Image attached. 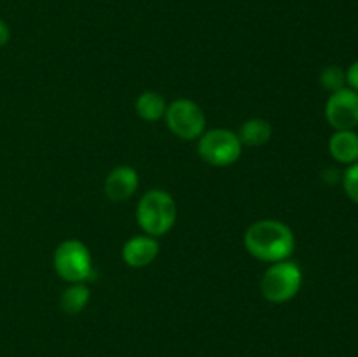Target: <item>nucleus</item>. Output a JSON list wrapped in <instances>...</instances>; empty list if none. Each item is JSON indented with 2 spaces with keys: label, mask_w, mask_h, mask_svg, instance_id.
<instances>
[{
  "label": "nucleus",
  "mask_w": 358,
  "mask_h": 357,
  "mask_svg": "<svg viewBox=\"0 0 358 357\" xmlns=\"http://www.w3.org/2000/svg\"><path fill=\"white\" fill-rule=\"evenodd\" d=\"M243 150L238 133L227 128L206 130L198 139V154L206 164L226 168L236 163Z\"/></svg>",
  "instance_id": "39448f33"
},
{
  "label": "nucleus",
  "mask_w": 358,
  "mask_h": 357,
  "mask_svg": "<svg viewBox=\"0 0 358 357\" xmlns=\"http://www.w3.org/2000/svg\"><path fill=\"white\" fill-rule=\"evenodd\" d=\"M346 86L358 93V59L346 70Z\"/></svg>",
  "instance_id": "dca6fc26"
},
{
  "label": "nucleus",
  "mask_w": 358,
  "mask_h": 357,
  "mask_svg": "<svg viewBox=\"0 0 358 357\" xmlns=\"http://www.w3.org/2000/svg\"><path fill=\"white\" fill-rule=\"evenodd\" d=\"M177 202L164 189H150L143 192L136 205V223L149 237L161 238L170 233L177 223Z\"/></svg>",
  "instance_id": "f03ea898"
},
{
  "label": "nucleus",
  "mask_w": 358,
  "mask_h": 357,
  "mask_svg": "<svg viewBox=\"0 0 358 357\" xmlns=\"http://www.w3.org/2000/svg\"><path fill=\"white\" fill-rule=\"evenodd\" d=\"M343 188H345L346 196L358 205V161L346 168L343 175Z\"/></svg>",
  "instance_id": "2eb2a0df"
},
{
  "label": "nucleus",
  "mask_w": 358,
  "mask_h": 357,
  "mask_svg": "<svg viewBox=\"0 0 358 357\" xmlns=\"http://www.w3.org/2000/svg\"><path fill=\"white\" fill-rule=\"evenodd\" d=\"M320 84L324 90L331 91V93L343 90L346 88V72L338 65L325 66L320 72Z\"/></svg>",
  "instance_id": "4468645a"
},
{
  "label": "nucleus",
  "mask_w": 358,
  "mask_h": 357,
  "mask_svg": "<svg viewBox=\"0 0 358 357\" xmlns=\"http://www.w3.org/2000/svg\"><path fill=\"white\" fill-rule=\"evenodd\" d=\"M166 100L161 93L157 91H143L138 94L135 102V111L138 114L140 119L147 122H157L161 119H164L166 114Z\"/></svg>",
  "instance_id": "9b49d317"
},
{
  "label": "nucleus",
  "mask_w": 358,
  "mask_h": 357,
  "mask_svg": "<svg viewBox=\"0 0 358 357\" xmlns=\"http://www.w3.org/2000/svg\"><path fill=\"white\" fill-rule=\"evenodd\" d=\"M238 136H240L243 146H248V147L264 146V144H268L269 139L273 136V126L271 122L266 121V119L262 118L247 119V121L240 126Z\"/></svg>",
  "instance_id": "f8f14e48"
},
{
  "label": "nucleus",
  "mask_w": 358,
  "mask_h": 357,
  "mask_svg": "<svg viewBox=\"0 0 358 357\" xmlns=\"http://www.w3.org/2000/svg\"><path fill=\"white\" fill-rule=\"evenodd\" d=\"M138 184V172L129 164H119L105 177L103 192L112 202H126L135 195Z\"/></svg>",
  "instance_id": "6e6552de"
},
{
  "label": "nucleus",
  "mask_w": 358,
  "mask_h": 357,
  "mask_svg": "<svg viewBox=\"0 0 358 357\" xmlns=\"http://www.w3.org/2000/svg\"><path fill=\"white\" fill-rule=\"evenodd\" d=\"M9 41H10L9 27H7L6 21L0 20V48H3V46H6Z\"/></svg>",
  "instance_id": "f3484780"
},
{
  "label": "nucleus",
  "mask_w": 358,
  "mask_h": 357,
  "mask_svg": "<svg viewBox=\"0 0 358 357\" xmlns=\"http://www.w3.org/2000/svg\"><path fill=\"white\" fill-rule=\"evenodd\" d=\"M52 266H55L56 275L69 284H87L96 276L90 248L77 238L63 240L55 248Z\"/></svg>",
  "instance_id": "7ed1b4c3"
},
{
  "label": "nucleus",
  "mask_w": 358,
  "mask_h": 357,
  "mask_svg": "<svg viewBox=\"0 0 358 357\" xmlns=\"http://www.w3.org/2000/svg\"><path fill=\"white\" fill-rule=\"evenodd\" d=\"M325 119L329 125L339 130H355L358 126V93L348 86L334 91L325 104Z\"/></svg>",
  "instance_id": "0eeeda50"
},
{
  "label": "nucleus",
  "mask_w": 358,
  "mask_h": 357,
  "mask_svg": "<svg viewBox=\"0 0 358 357\" xmlns=\"http://www.w3.org/2000/svg\"><path fill=\"white\" fill-rule=\"evenodd\" d=\"M243 245L248 254L262 262H280L292 255L296 237L290 226L276 219H261L247 227Z\"/></svg>",
  "instance_id": "f257e3e1"
},
{
  "label": "nucleus",
  "mask_w": 358,
  "mask_h": 357,
  "mask_svg": "<svg viewBox=\"0 0 358 357\" xmlns=\"http://www.w3.org/2000/svg\"><path fill=\"white\" fill-rule=\"evenodd\" d=\"M157 254H159V241L157 238L149 237V234H135V237L128 238L122 245V261L129 266V268H145L156 261Z\"/></svg>",
  "instance_id": "1a4fd4ad"
},
{
  "label": "nucleus",
  "mask_w": 358,
  "mask_h": 357,
  "mask_svg": "<svg viewBox=\"0 0 358 357\" xmlns=\"http://www.w3.org/2000/svg\"><path fill=\"white\" fill-rule=\"evenodd\" d=\"M303 286V270L290 259L273 262L261 279V294L273 304L289 303L299 294Z\"/></svg>",
  "instance_id": "20e7f679"
},
{
  "label": "nucleus",
  "mask_w": 358,
  "mask_h": 357,
  "mask_svg": "<svg viewBox=\"0 0 358 357\" xmlns=\"http://www.w3.org/2000/svg\"><path fill=\"white\" fill-rule=\"evenodd\" d=\"M90 300H91V290L87 284L84 282L69 284V287L62 293L59 304H62V310L65 312V314L77 315L87 307Z\"/></svg>",
  "instance_id": "ddd939ff"
},
{
  "label": "nucleus",
  "mask_w": 358,
  "mask_h": 357,
  "mask_svg": "<svg viewBox=\"0 0 358 357\" xmlns=\"http://www.w3.org/2000/svg\"><path fill=\"white\" fill-rule=\"evenodd\" d=\"M329 153L338 163L353 164L358 161V133L355 130H339L329 140Z\"/></svg>",
  "instance_id": "9d476101"
},
{
  "label": "nucleus",
  "mask_w": 358,
  "mask_h": 357,
  "mask_svg": "<svg viewBox=\"0 0 358 357\" xmlns=\"http://www.w3.org/2000/svg\"><path fill=\"white\" fill-rule=\"evenodd\" d=\"M164 121L170 132L180 140H198L206 132V114L196 102L178 98L168 104Z\"/></svg>",
  "instance_id": "423d86ee"
}]
</instances>
